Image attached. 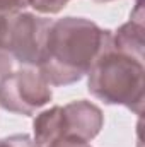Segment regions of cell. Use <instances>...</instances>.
Returning <instances> with one entry per match:
<instances>
[{"mask_svg":"<svg viewBox=\"0 0 145 147\" xmlns=\"http://www.w3.org/2000/svg\"><path fill=\"white\" fill-rule=\"evenodd\" d=\"M113 46V33L85 17L53 21L38 70L50 86H70L91 70L94 62Z\"/></svg>","mask_w":145,"mask_h":147,"instance_id":"obj_1","label":"cell"},{"mask_svg":"<svg viewBox=\"0 0 145 147\" xmlns=\"http://www.w3.org/2000/svg\"><path fill=\"white\" fill-rule=\"evenodd\" d=\"M87 89L106 105H119L135 115H142L145 96L144 60L111 46L87 72Z\"/></svg>","mask_w":145,"mask_h":147,"instance_id":"obj_2","label":"cell"},{"mask_svg":"<svg viewBox=\"0 0 145 147\" xmlns=\"http://www.w3.org/2000/svg\"><path fill=\"white\" fill-rule=\"evenodd\" d=\"M53 21L31 12L0 17V48L21 65L38 67Z\"/></svg>","mask_w":145,"mask_h":147,"instance_id":"obj_3","label":"cell"},{"mask_svg":"<svg viewBox=\"0 0 145 147\" xmlns=\"http://www.w3.org/2000/svg\"><path fill=\"white\" fill-rule=\"evenodd\" d=\"M53 98L50 84L38 69H21L0 79V108L31 116Z\"/></svg>","mask_w":145,"mask_h":147,"instance_id":"obj_4","label":"cell"},{"mask_svg":"<svg viewBox=\"0 0 145 147\" xmlns=\"http://www.w3.org/2000/svg\"><path fill=\"white\" fill-rule=\"evenodd\" d=\"M63 110V135H72L77 139L91 142L101 132L104 125V115L99 106L91 101L79 99L72 101Z\"/></svg>","mask_w":145,"mask_h":147,"instance_id":"obj_5","label":"cell"},{"mask_svg":"<svg viewBox=\"0 0 145 147\" xmlns=\"http://www.w3.org/2000/svg\"><path fill=\"white\" fill-rule=\"evenodd\" d=\"M144 14L142 9L133 12L130 21L123 24L113 34V48L132 55L138 60H144Z\"/></svg>","mask_w":145,"mask_h":147,"instance_id":"obj_6","label":"cell"},{"mask_svg":"<svg viewBox=\"0 0 145 147\" xmlns=\"http://www.w3.org/2000/svg\"><path fill=\"white\" fill-rule=\"evenodd\" d=\"M34 140L41 147L50 144L56 137L63 135V110L62 106H53L50 110L41 111L33 121Z\"/></svg>","mask_w":145,"mask_h":147,"instance_id":"obj_7","label":"cell"},{"mask_svg":"<svg viewBox=\"0 0 145 147\" xmlns=\"http://www.w3.org/2000/svg\"><path fill=\"white\" fill-rule=\"evenodd\" d=\"M70 0H29V5L41 14H58Z\"/></svg>","mask_w":145,"mask_h":147,"instance_id":"obj_8","label":"cell"},{"mask_svg":"<svg viewBox=\"0 0 145 147\" xmlns=\"http://www.w3.org/2000/svg\"><path fill=\"white\" fill-rule=\"evenodd\" d=\"M29 5V0H0V17L22 12Z\"/></svg>","mask_w":145,"mask_h":147,"instance_id":"obj_9","label":"cell"},{"mask_svg":"<svg viewBox=\"0 0 145 147\" xmlns=\"http://www.w3.org/2000/svg\"><path fill=\"white\" fill-rule=\"evenodd\" d=\"M44 147H92L87 140H82V139H77L72 135H62V137H56L55 140H51L50 144H46Z\"/></svg>","mask_w":145,"mask_h":147,"instance_id":"obj_10","label":"cell"},{"mask_svg":"<svg viewBox=\"0 0 145 147\" xmlns=\"http://www.w3.org/2000/svg\"><path fill=\"white\" fill-rule=\"evenodd\" d=\"M10 70H12V57L3 48H0V79L5 77Z\"/></svg>","mask_w":145,"mask_h":147,"instance_id":"obj_11","label":"cell"},{"mask_svg":"<svg viewBox=\"0 0 145 147\" xmlns=\"http://www.w3.org/2000/svg\"><path fill=\"white\" fill-rule=\"evenodd\" d=\"M0 147H14V142L10 137H5V139H0Z\"/></svg>","mask_w":145,"mask_h":147,"instance_id":"obj_12","label":"cell"},{"mask_svg":"<svg viewBox=\"0 0 145 147\" xmlns=\"http://www.w3.org/2000/svg\"><path fill=\"white\" fill-rule=\"evenodd\" d=\"M94 2H97V3H106V2H113V0H94Z\"/></svg>","mask_w":145,"mask_h":147,"instance_id":"obj_13","label":"cell"}]
</instances>
